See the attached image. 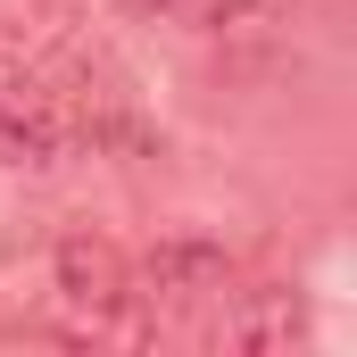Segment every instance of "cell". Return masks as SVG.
Segmentation results:
<instances>
[{
	"label": "cell",
	"mask_w": 357,
	"mask_h": 357,
	"mask_svg": "<svg viewBox=\"0 0 357 357\" xmlns=\"http://www.w3.org/2000/svg\"><path fill=\"white\" fill-rule=\"evenodd\" d=\"M42 299L59 307V333L67 341H133L142 333V316H133V266L91 225L50 241V291Z\"/></svg>",
	"instance_id": "obj_1"
},
{
	"label": "cell",
	"mask_w": 357,
	"mask_h": 357,
	"mask_svg": "<svg viewBox=\"0 0 357 357\" xmlns=\"http://www.w3.org/2000/svg\"><path fill=\"white\" fill-rule=\"evenodd\" d=\"M233 258H225V241H199V233H175V241H158L150 258H142V282H133V307L150 316L142 333H175L191 316H216L225 299H233Z\"/></svg>",
	"instance_id": "obj_2"
},
{
	"label": "cell",
	"mask_w": 357,
	"mask_h": 357,
	"mask_svg": "<svg viewBox=\"0 0 357 357\" xmlns=\"http://www.w3.org/2000/svg\"><path fill=\"white\" fill-rule=\"evenodd\" d=\"M67 150H75V100H67V84L17 67V75L0 84V167L50 175Z\"/></svg>",
	"instance_id": "obj_3"
},
{
	"label": "cell",
	"mask_w": 357,
	"mask_h": 357,
	"mask_svg": "<svg viewBox=\"0 0 357 357\" xmlns=\"http://www.w3.org/2000/svg\"><path fill=\"white\" fill-rule=\"evenodd\" d=\"M216 341L225 349H291V341H307V299L299 291H241L233 282V299L216 307Z\"/></svg>",
	"instance_id": "obj_4"
},
{
	"label": "cell",
	"mask_w": 357,
	"mask_h": 357,
	"mask_svg": "<svg viewBox=\"0 0 357 357\" xmlns=\"http://www.w3.org/2000/svg\"><path fill=\"white\" fill-rule=\"evenodd\" d=\"M125 8H142V17H175V25H225V17H233V0H125Z\"/></svg>",
	"instance_id": "obj_5"
}]
</instances>
